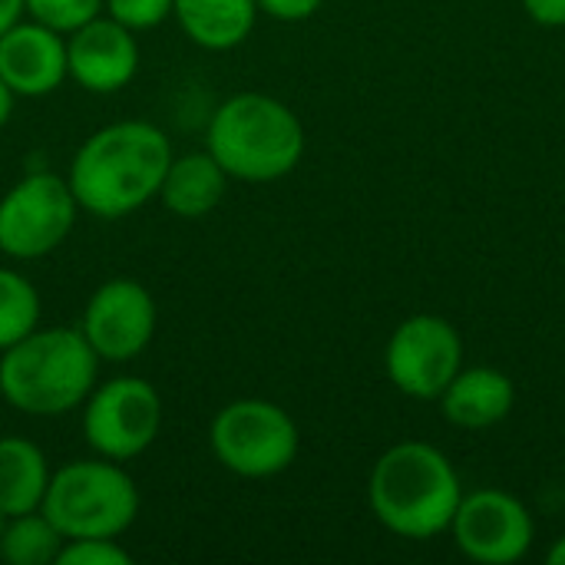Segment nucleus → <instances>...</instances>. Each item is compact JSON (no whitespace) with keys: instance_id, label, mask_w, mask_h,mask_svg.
Wrapping results in <instances>:
<instances>
[{"instance_id":"2","label":"nucleus","mask_w":565,"mask_h":565,"mask_svg":"<svg viewBox=\"0 0 565 565\" xmlns=\"http://www.w3.org/2000/svg\"><path fill=\"white\" fill-rule=\"evenodd\" d=\"M460 500L463 487L454 463L424 440H404L384 450L367 480L374 520L404 540H434L447 533Z\"/></svg>"},{"instance_id":"3","label":"nucleus","mask_w":565,"mask_h":565,"mask_svg":"<svg viewBox=\"0 0 565 565\" xmlns=\"http://www.w3.org/2000/svg\"><path fill=\"white\" fill-rule=\"evenodd\" d=\"M99 364L79 328H33L0 351V394L26 417H63L89 397Z\"/></svg>"},{"instance_id":"16","label":"nucleus","mask_w":565,"mask_h":565,"mask_svg":"<svg viewBox=\"0 0 565 565\" xmlns=\"http://www.w3.org/2000/svg\"><path fill=\"white\" fill-rule=\"evenodd\" d=\"M225 185H228L225 169L205 149L179 159L172 156L166 179L159 185V199L179 218H202L212 209H218V202L225 199Z\"/></svg>"},{"instance_id":"26","label":"nucleus","mask_w":565,"mask_h":565,"mask_svg":"<svg viewBox=\"0 0 565 565\" xmlns=\"http://www.w3.org/2000/svg\"><path fill=\"white\" fill-rule=\"evenodd\" d=\"M13 99H17V96H13L10 86L0 79V129L7 126V119H10V113H13Z\"/></svg>"},{"instance_id":"10","label":"nucleus","mask_w":565,"mask_h":565,"mask_svg":"<svg viewBox=\"0 0 565 565\" xmlns=\"http://www.w3.org/2000/svg\"><path fill=\"white\" fill-rule=\"evenodd\" d=\"M450 536L457 550L480 565H513L530 556L536 540V523L530 507L510 490H473L463 493Z\"/></svg>"},{"instance_id":"28","label":"nucleus","mask_w":565,"mask_h":565,"mask_svg":"<svg viewBox=\"0 0 565 565\" xmlns=\"http://www.w3.org/2000/svg\"><path fill=\"white\" fill-rule=\"evenodd\" d=\"M3 523H7V516H3V513H0V533H3Z\"/></svg>"},{"instance_id":"15","label":"nucleus","mask_w":565,"mask_h":565,"mask_svg":"<svg viewBox=\"0 0 565 565\" xmlns=\"http://www.w3.org/2000/svg\"><path fill=\"white\" fill-rule=\"evenodd\" d=\"M258 0H175L172 17L182 33L212 53H225L242 46L258 20Z\"/></svg>"},{"instance_id":"6","label":"nucleus","mask_w":565,"mask_h":565,"mask_svg":"<svg viewBox=\"0 0 565 565\" xmlns=\"http://www.w3.org/2000/svg\"><path fill=\"white\" fill-rule=\"evenodd\" d=\"M209 444L228 473L245 480H268L295 463L301 434L285 407L262 397H242L215 414Z\"/></svg>"},{"instance_id":"12","label":"nucleus","mask_w":565,"mask_h":565,"mask_svg":"<svg viewBox=\"0 0 565 565\" xmlns=\"http://www.w3.org/2000/svg\"><path fill=\"white\" fill-rule=\"evenodd\" d=\"M139 70V43L129 26L109 13L66 33V73L89 93H119Z\"/></svg>"},{"instance_id":"1","label":"nucleus","mask_w":565,"mask_h":565,"mask_svg":"<svg viewBox=\"0 0 565 565\" xmlns=\"http://www.w3.org/2000/svg\"><path fill=\"white\" fill-rule=\"evenodd\" d=\"M172 162L169 136L142 119H122L96 129L70 162V189L83 212L122 218L159 195Z\"/></svg>"},{"instance_id":"9","label":"nucleus","mask_w":565,"mask_h":565,"mask_svg":"<svg viewBox=\"0 0 565 565\" xmlns=\"http://www.w3.org/2000/svg\"><path fill=\"white\" fill-rule=\"evenodd\" d=\"M391 384L414 401H437L463 367V338L440 315H411L387 341Z\"/></svg>"},{"instance_id":"23","label":"nucleus","mask_w":565,"mask_h":565,"mask_svg":"<svg viewBox=\"0 0 565 565\" xmlns=\"http://www.w3.org/2000/svg\"><path fill=\"white\" fill-rule=\"evenodd\" d=\"M324 0H258V10H265L268 17L275 20H285V23H298V20H308L321 10Z\"/></svg>"},{"instance_id":"17","label":"nucleus","mask_w":565,"mask_h":565,"mask_svg":"<svg viewBox=\"0 0 565 565\" xmlns=\"http://www.w3.org/2000/svg\"><path fill=\"white\" fill-rule=\"evenodd\" d=\"M50 483L43 450L26 437H0V513L20 516L40 510Z\"/></svg>"},{"instance_id":"27","label":"nucleus","mask_w":565,"mask_h":565,"mask_svg":"<svg viewBox=\"0 0 565 565\" xmlns=\"http://www.w3.org/2000/svg\"><path fill=\"white\" fill-rule=\"evenodd\" d=\"M546 563L550 565H565V533L550 546V553H546Z\"/></svg>"},{"instance_id":"4","label":"nucleus","mask_w":565,"mask_h":565,"mask_svg":"<svg viewBox=\"0 0 565 565\" xmlns=\"http://www.w3.org/2000/svg\"><path fill=\"white\" fill-rule=\"evenodd\" d=\"M205 149L238 182H278L305 156V126L298 113L268 93H235L209 119Z\"/></svg>"},{"instance_id":"20","label":"nucleus","mask_w":565,"mask_h":565,"mask_svg":"<svg viewBox=\"0 0 565 565\" xmlns=\"http://www.w3.org/2000/svg\"><path fill=\"white\" fill-rule=\"evenodd\" d=\"M103 3L106 0H23V10L33 20H40L50 30H56V33L66 36L76 26H83L93 17H99L103 13Z\"/></svg>"},{"instance_id":"14","label":"nucleus","mask_w":565,"mask_h":565,"mask_svg":"<svg viewBox=\"0 0 565 565\" xmlns=\"http://www.w3.org/2000/svg\"><path fill=\"white\" fill-rule=\"evenodd\" d=\"M437 401L454 427L490 430L516 407V384L500 367H460Z\"/></svg>"},{"instance_id":"18","label":"nucleus","mask_w":565,"mask_h":565,"mask_svg":"<svg viewBox=\"0 0 565 565\" xmlns=\"http://www.w3.org/2000/svg\"><path fill=\"white\" fill-rule=\"evenodd\" d=\"M63 546L60 530L40 513H20L7 516L0 533V559L7 565H50L56 563V553Z\"/></svg>"},{"instance_id":"24","label":"nucleus","mask_w":565,"mask_h":565,"mask_svg":"<svg viewBox=\"0 0 565 565\" xmlns=\"http://www.w3.org/2000/svg\"><path fill=\"white\" fill-rule=\"evenodd\" d=\"M523 10L540 26H565V0H523Z\"/></svg>"},{"instance_id":"7","label":"nucleus","mask_w":565,"mask_h":565,"mask_svg":"<svg viewBox=\"0 0 565 565\" xmlns=\"http://www.w3.org/2000/svg\"><path fill=\"white\" fill-rule=\"evenodd\" d=\"M162 430V397L142 377H113L83 401V434L96 457L126 463L146 454Z\"/></svg>"},{"instance_id":"8","label":"nucleus","mask_w":565,"mask_h":565,"mask_svg":"<svg viewBox=\"0 0 565 565\" xmlns=\"http://www.w3.org/2000/svg\"><path fill=\"white\" fill-rule=\"evenodd\" d=\"M76 199L63 175L30 172L0 199V252L36 262L56 252L76 225Z\"/></svg>"},{"instance_id":"11","label":"nucleus","mask_w":565,"mask_h":565,"mask_svg":"<svg viewBox=\"0 0 565 565\" xmlns=\"http://www.w3.org/2000/svg\"><path fill=\"white\" fill-rule=\"evenodd\" d=\"M156 321L159 311L149 288L132 278H113L89 295L79 331L99 361L126 364L149 348Z\"/></svg>"},{"instance_id":"19","label":"nucleus","mask_w":565,"mask_h":565,"mask_svg":"<svg viewBox=\"0 0 565 565\" xmlns=\"http://www.w3.org/2000/svg\"><path fill=\"white\" fill-rule=\"evenodd\" d=\"M40 328V295L13 268L0 265V351Z\"/></svg>"},{"instance_id":"13","label":"nucleus","mask_w":565,"mask_h":565,"mask_svg":"<svg viewBox=\"0 0 565 565\" xmlns=\"http://www.w3.org/2000/svg\"><path fill=\"white\" fill-rule=\"evenodd\" d=\"M66 40L40 20H17L0 33V79L13 96L40 99L66 79Z\"/></svg>"},{"instance_id":"5","label":"nucleus","mask_w":565,"mask_h":565,"mask_svg":"<svg viewBox=\"0 0 565 565\" xmlns=\"http://www.w3.org/2000/svg\"><path fill=\"white\" fill-rule=\"evenodd\" d=\"M40 513L63 540H119L139 516V490L116 460H73L50 473Z\"/></svg>"},{"instance_id":"22","label":"nucleus","mask_w":565,"mask_h":565,"mask_svg":"<svg viewBox=\"0 0 565 565\" xmlns=\"http://www.w3.org/2000/svg\"><path fill=\"white\" fill-rule=\"evenodd\" d=\"M172 3L175 0H106L103 10L122 26H129L132 33H139L166 23L172 17Z\"/></svg>"},{"instance_id":"21","label":"nucleus","mask_w":565,"mask_h":565,"mask_svg":"<svg viewBox=\"0 0 565 565\" xmlns=\"http://www.w3.org/2000/svg\"><path fill=\"white\" fill-rule=\"evenodd\" d=\"M132 556L116 543V540H63L56 565H129Z\"/></svg>"},{"instance_id":"25","label":"nucleus","mask_w":565,"mask_h":565,"mask_svg":"<svg viewBox=\"0 0 565 565\" xmlns=\"http://www.w3.org/2000/svg\"><path fill=\"white\" fill-rule=\"evenodd\" d=\"M23 17V0H0V33Z\"/></svg>"}]
</instances>
